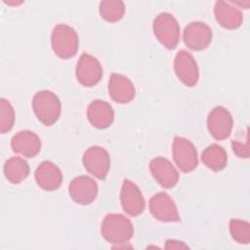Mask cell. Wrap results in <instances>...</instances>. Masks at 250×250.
Here are the masks:
<instances>
[{"instance_id": "8fae6325", "label": "cell", "mask_w": 250, "mask_h": 250, "mask_svg": "<svg viewBox=\"0 0 250 250\" xmlns=\"http://www.w3.org/2000/svg\"><path fill=\"white\" fill-rule=\"evenodd\" d=\"M212 41V30L204 22L192 21L184 30V42L191 50L206 49Z\"/></svg>"}, {"instance_id": "5b68a950", "label": "cell", "mask_w": 250, "mask_h": 250, "mask_svg": "<svg viewBox=\"0 0 250 250\" xmlns=\"http://www.w3.org/2000/svg\"><path fill=\"white\" fill-rule=\"evenodd\" d=\"M173 158L178 168L188 173L198 164L197 151L193 144L183 137H175L173 142Z\"/></svg>"}, {"instance_id": "44dd1931", "label": "cell", "mask_w": 250, "mask_h": 250, "mask_svg": "<svg viewBox=\"0 0 250 250\" xmlns=\"http://www.w3.org/2000/svg\"><path fill=\"white\" fill-rule=\"evenodd\" d=\"M202 162L206 167L213 171H220L225 168L228 161V155L223 146L213 144L208 146L202 152Z\"/></svg>"}, {"instance_id": "ffe728a7", "label": "cell", "mask_w": 250, "mask_h": 250, "mask_svg": "<svg viewBox=\"0 0 250 250\" xmlns=\"http://www.w3.org/2000/svg\"><path fill=\"white\" fill-rule=\"evenodd\" d=\"M29 174L27 162L19 156L11 157L4 164V175L13 184H19L26 179Z\"/></svg>"}, {"instance_id": "2e32d148", "label": "cell", "mask_w": 250, "mask_h": 250, "mask_svg": "<svg viewBox=\"0 0 250 250\" xmlns=\"http://www.w3.org/2000/svg\"><path fill=\"white\" fill-rule=\"evenodd\" d=\"M108 93L116 103L127 104L135 97V87L128 77L112 73L108 81Z\"/></svg>"}, {"instance_id": "7a4b0ae2", "label": "cell", "mask_w": 250, "mask_h": 250, "mask_svg": "<svg viewBox=\"0 0 250 250\" xmlns=\"http://www.w3.org/2000/svg\"><path fill=\"white\" fill-rule=\"evenodd\" d=\"M32 107L38 120L46 126H51L56 123L62 111L59 98L56 94L48 90L40 91L34 95Z\"/></svg>"}, {"instance_id": "603a6c76", "label": "cell", "mask_w": 250, "mask_h": 250, "mask_svg": "<svg viewBox=\"0 0 250 250\" xmlns=\"http://www.w3.org/2000/svg\"><path fill=\"white\" fill-rule=\"evenodd\" d=\"M229 231L233 240L241 244H247L250 241V226L247 222L232 219L229 222Z\"/></svg>"}, {"instance_id": "7c38bea8", "label": "cell", "mask_w": 250, "mask_h": 250, "mask_svg": "<svg viewBox=\"0 0 250 250\" xmlns=\"http://www.w3.org/2000/svg\"><path fill=\"white\" fill-rule=\"evenodd\" d=\"M120 200L123 210L131 216H138L145 210L146 202L143 193L139 187L130 180H125L122 184Z\"/></svg>"}, {"instance_id": "d4e9b609", "label": "cell", "mask_w": 250, "mask_h": 250, "mask_svg": "<svg viewBox=\"0 0 250 250\" xmlns=\"http://www.w3.org/2000/svg\"><path fill=\"white\" fill-rule=\"evenodd\" d=\"M231 146H232L233 152L238 157L247 158L249 156V143H248V139L246 140L245 144H242L239 141H232L231 142Z\"/></svg>"}, {"instance_id": "277c9868", "label": "cell", "mask_w": 250, "mask_h": 250, "mask_svg": "<svg viewBox=\"0 0 250 250\" xmlns=\"http://www.w3.org/2000/svg\"><path fill=\"white\" fill-rule=\"evenodd\" d=\"M153 32L158 41L168 49H174L180 39L179 23L169 13H161L154 19Z\"/></svg>"}, {"instance_id": "3957f363", "label": "cell", "mask_w": 250, "mask_h": 250, "mask_svg": "<svg viewBox=\"0 0 250 250\" xmlns=\"http://www.w3.org/2000/svg\"><path fill=\"white\" fill-rule=\"evenodd\" d=\"M51 44L54 53L61 59L72 58L78 50V35L67 24H58L51 35Z\"/></svg>"}, {"instance_id": "cb8c5ba5", "label": "cell", "mask_w": 250, "mask_h": 250, "mask_svg": "<svg viewBox=\"0 0 250 250\" xmlns=\"http://www.w3.org/2000/svg\"><path fill=\"white\" fill-rule=\"evenodd\" d=\"M15 122V111L11 103L2 98L0 100V131L2 134L9 132Z\"/></svg>"}, {"instance_id": "30bf717a", "label": "cell", "mask_w": 250, "mask_h": 250, "mask_svg": "<svg viewBox=\"0 0 250 250\" xmlns=\"http://www.w3.org/2000/svg\"><path fill=\"white\" fill-rule=\"evenodd\" d=\"M68 191L73 201L81 205H88L97 197L98 185L92 178L82 175L71 181Z\"/></svg>"}, {"instance_id": "8992f818", "label": "cell", "mask_w": 250, "mask_h": 250, "mask_svg": "<svg viewBox=\"0 0 250 250\" xmlns=\"http://www.w3.org/2000/svg\"><path fill=\"white\" fill-rule=\"evenodd\" d=\"M83 164L85 169L100 180H104L110 167L108 152L101 146H90L83 154Z\"/></svg>"}, {"instance_id": "7402d4cb", "label": "cell", "mask_w": 250, "mask_h": 250, "mask_svg": "<svg viewBox=\"0 0 250 250\" xmlns=\"http://www.w3.org/2000/svg\"><path fill=\"white\" fill-rule=\"evenodd\" d=\"M99 10L103 19L109 22H115L122 19L125 13V6L122 1L106 0L100 3Z\"/></svg>"}, {"instance_id": "52a82bcc", "label": "cell", "mask_w": 250, "mask_h": 250, "mask_svg": "<svg viewBox=\"0 0 250 250\" xmlns=\"http://www.w3.org/2000/svg\"><path fill=\"white\" fill-rule=\"evenodd\" d=\"M77 81L85 86L92 87L98 84L103 76V68L100 62L89 54H83L75 69Z\"/></svg>"}, {"instance_id": "6da1fadb", "label": "cell", "mask_w": 250, "mask_h": 250, "mask_svg": "<svg viewBox=\"0 0 250 250\" xmlns=\"http://www.w3.org/2000/svg\"><path fill=\"white\" fill-rule=\"evenodd\" d=\"M101 232L109 243L121 244L128 242L134 233L131 221L121 214H108L104 217Z\"/></svg>"}, {"instance_id": "ac0fdd59", "label": "cell", "mask_w": 250, "mask_h": 250, "mask_svg": "<svg viewBox=\"0 0 250 250\" xmlns=\"http://www.w3.org/2000/svg\"><path fill=\"white\" fill-rule=\"evenodd\" d=\"M87 117L94 127L98 129H105L113 122L114 112L109 104L104 101L97 100L89 104Z\"/></svg>"}, {"instance_id": "4fadbf2b", "label": "cell", "mask_w": 250, "mask_h": 250, "mask_svg": "<svg viewBox=\"0 0 250 250\" xmlns=\"http://www.w3.org/2000/svg\"><path fill=\"white\" fill-rule=\"evenodd\" d=\"M152 216L161 222H179L180 215L174 200L165 192L154 194L149 200Z\"/></svg>"}, {"instance_id": "e0dca14e", "label": "cell", "mask_w": 250, "mask_h": 250, "mask_svg": "<svg viewBox=\"0 0 250 250\" xmlns=\"http://www.w3.org/2000/svg\"><path fill=\"white\" fill-rule=\"evenodd\" d=\"M35 180L41 188L55 190L62 185V174L53 162L43 161L35 171Z\"/></svg>"}, {"instance_id": "d6986e66", "label": "cell", "mask_w": 250, "mask_h": 250, "mask_svg": "<svg viewBox=\"0 0 250 250\" xmlns=\"http://www.w3.org/2000/svg\"><path fill=\"white\" fill-rule=\"evenodd\" d=\"M217 21L225 28L235 29L240 26L243 17L241 11L226 1H218L214 8Z\"/></svg>"}, {"instance_id": "9c48e42d", "label": "cell", "mask_w": 250, "mask_h": 250, "mask_svg": "<svg viewBox=\"0 0 250 250\" xmlns=\"http://www.w3.org/2000/svg\"><path fill=\"white\" fill-rule=\"evenodd\" d=\"M232 117L223 106L214 107L207 118V127L216 140H225L229 137L232 129Z\"/></svg>"}, {"instance_id": "ba28073f", "label": "cell", "mask_w": 250, "mask_h": 250, "mask_svg": "<svg viewBox=\"0 0 250 250\" xmlns=\"http://www.w3.org/2000/svg\"><path fill=\"white\" fill-rule=\"evenodd\" d=\"M174 69L179 80L186 86H194L199 78L198 66L195 60L186 50H181L177 53L174 62Z\"/></svg>"}, {"instance_id": "9a60e30c", "label": "cell", "mask_w": 250, "mask_h": 250, "mask_svg": "<svg viewBox=\"0 0 250 250\" xmlns=\"http://www.w3.org/2000/svg\"><path fill=\"white\" fill-rule=\"evenodd\" d=\"M13 151L25 157H34L41 149L40 138L32 131L18 132L11 141Z\"/></svg>"}, {"instance_id": "5bb4252c", "label": "cell", "mask_w": 250, "mask_h": 250, "mask_svg": "<svg viewBox=\"0 0 250 250\" xmlns=\"http://www.w3.org/2000/svg\"><path fill=\"white\" fill-rule=\"evenodd\" d=\"M155 181L165 188H174L179 181V173L174 165L164 157H155L149 163Z\"/></svg>"}, {"instance_id": "484cf974", "label": "cell", "mask_w": 250, "mask_h": 250, "mask_svg": "<svg viewBox=\"0 0 250 250\" xmlns=\"http://www.w3.org/2000/svg\"><path fill=\"white\" fill-rule=\"evenodd\" d=\"M166 249H182V248H188V246L187 244H185L182 241H178V240H174V239H168L166 241V245H165Z\"/></svg>"}]
</instances>
